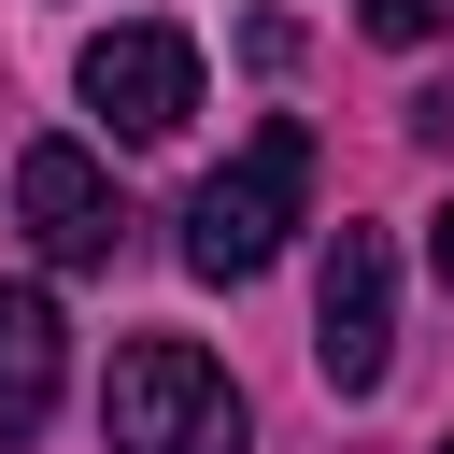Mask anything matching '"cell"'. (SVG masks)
<instances>
[{"label":"cell","mask_w":454,"mask_h":454,"mask_svg":"<svg viewBox=\"0 0 454 454\" xmlns=\"http://www.w3.org/2000/svg\"><path fill=\"white\" fill-rule=\"evenodd\" d=\"M298 213H312V128L270 114V128L184 199V270H199V284H255V270L298 241Z\"/></svg>","instance_id":"1"},{"label":"cell","mask_w":454,"mask_h":454,"mask_svg":"<svg viewBox=\"0 0 454 454\" xmlns=\"http://www.w3.org/2000/svg\"><path fill=\"white\" fill-rule=\"evenodd\" d=\"M99 411H114V454H255V411H241L227 355H199L170 326H142L114 355V397Z\"/></svg>","instance_id":"2"},{"label":"cell","mask_w":454,"mask_h":454,"mask_svg":"<svg viewBox=\"0 0 454 454\" xmlns=\"http://www.w3.org/2000/svg\"><path fill=\"white\" fill-rule=\"evenodd\" d=\"M85 114H99L114 142H170V128L199 114V43H184L170 14L99 28V43H85Z\"/></svg>","instance_id":"3"},{"label":"cell","mask_w":454,"mask_h":454,"mask_svg":"<svg viewBox=\"0 0 454 454\" xmlns=\"http://www.w3.org/2000/svg\"><path fill=\"white\" fill-rule=\"evenodd\" d=\"M312 355H326L340 397L383 383V355H397V255H383V227L326 241V270H312Z\"/></svg>","instance_id":"4"},{"label":"cell","mask_w":454,"mask_h":454,"mask_svg":"<svg viewBox=\"0 0 454 454\" xmlns=\"http://www.w3.org/2000/svg\"><path fill=\"white\" fill-rule=\"evenodd\" d=\"M14 213H28V241L57 270H114V241H128V213H114V184H99L85 142H28L14 156Z\"/></svg>","instance_id":"5"},{"label":"cell","mask_w":454,"mask_h":454,"mask_svg":"<svg viewBox=\"0 0 454 454\" xmlns=\"http://www.w3.org/2000/svg\"><path fill=\"white\" fill-rule=\"evenodd\" d=\"M57 383H71V326L43 284H0V440H43L57 426Z\"/></svg>","instance_id":"6"},{"label":"cell","mask_w":454,"mask_h":454,"mask_svg":"<svg viewBox=\"0 0 454 454\" xmlns=\"http://www.w3.org/2000/svg\"><path fill=\"white\" fill-rule=\"evenodd\" d=\"M355 14H369V43H397V57H411V43H440V28H454V0H355Z\"/></svg>","instance_id":"7"},{"label":"cell","mask_w":454,"mask_h":454,"mask_svg":"<svg viewBox=\"0 0 454 454\" xmlns=\"http://www.w3.org/2000/svg\"><path fill=\"white\" fill-rule=\"evenodd\" d=\"M426 255H440V284H454V213H440V227H426Z\"/></svg>","instance_id":"8"},{"label":"cell","mask_w":454,"mask_h":454,"mask_svg":"<svg viewBox=\"0 0 454 454\" xmlns=\"http://www.w3.org/2000/svg\"><path fill=\"white\" fill-rule=\"evenodd\" d=\"M440 454H454V440H440Z\"/></svg>","instance_id":"9"}]
</instances>
